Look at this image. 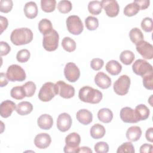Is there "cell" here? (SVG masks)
I'll return each instance as SVG.
<instances>
[{"instance_id":"6da1fadb","label":"cell","mask_w":153,"mask_h":153,"mask_svg":"<svg viewBox=\"0 0 153 153\" xmlns=\"http://www.w3.org/2000/svg\"><path fill=\"white\" fill-rule=\"evenodd\" d=\"M33 39L32 31L27 27L16 29L11 33L10 40L16 45H25L30 43Z\"/></svg>"},{"instance_id":"7a4b0ae2","label":"cell","mask_w":153,"mask_h":153,"mask_svg":"<svg viewBox=\"0 0 153 153\" xmlns=\"http://www.w3.org/2000/svg\"><path fill=\"white\" fill-rule=\"evenodd\" d=\"M78 97L84 102L96 104L101 101L103 94L97 89H94L90 86H84L79 89Z\"/></svg>"},{"instance_id":"3957f363","label":"cell","mask_w":153,"mask_h":153,"mask_svg":"<svg viewBox=\"0 0 153 153\" xmlns=\"http://www.w3.org/2000/svg\"><path fill=\"white\" fill-rule=\"evenodd\" d=\"M57 94L58 89L56 84L48 82L44 84L40 88L38 98L42 102H48Z\"/></svg>"},{"instance_id":"277c9868","label":"cell","mask_w":153,"mask_h":153,"mask_svg":"<svg viewBox=\"0 0 153 153\" xmlns=\"http://www.w3.org/2000/svg\"><path fill=\"white\" fill-rule=\"evenodd\" d=\"M59 36L57 32L53 29L50 32L44 35L42 45L48 51H53L58 48Z\"/></svg>"},{"instance_id":"5b68a950","label":"cell","mask_w":153,"mask_h":153,"mask_svg":"<svg viewBox=\"0 0 153 153\" xmlns=\"http://www.w3.org/2000/svg\"><path fill=\"white\" fill-rule=\"evenodd\" d=\"M81 137L77 133L73 132L69 134L65 137L66 145L64 146L63 148L64 152L65 153L78 152Z\"/></svg>"},{"instance_id":"8992f818","label":"cell","mask_w":153,"mask_h":153,"mask_svg":"<svg viewBox=\"0 0 153 153\" xmlns=\"http://www.w3.org/2000/svg\"><path fill=\"white\" fill-rule=\"evenodd\" d=\"M6 75L8 80L13 82L23 81L26 78L25 70L16 64L11 65L8 68Z\"/></svg>"},{"instance_id":"52a82bcc","label":"cell","mask_w":153,"mask_h":153,"mask_svg":"<svg viewBox=\"0 0 153 153\" xmlns=\"http://www.w3.org/2000/svg\"><path fill=\"white\" fill-rule=\"evenodd\" d=\"M66 26L68 31L75 35H78L83 31L84 26L80 18L78 16H69L66 20Z\"/></svg>"},{"instance_id":"ba28073f","label":"cell","mask_w":153,"mask_h":153,"mask_svg":"<svg viewBox=\"0 0 153 153\" xmlns=\"http://www.w3.org/2000/svg\"><path fill=\"white\" fill-rule=\"evenodd\" d=\"M130 78L126 75H121L114 83L113 88L116 94L120 96L126 94L130 85Z\"/></svg>"},{"instance_id":"9c48e42d","label":"cell","mask_w":153,"mask_h":153,"mask_svg":"<svg viewBox=\"0 0 153 153\" xmlns=\"http://www.w3.org/2000/svg\"><path fill=\"white\" fill-rule=\"evenodd\" d=\"M132 70L135 74L142 77L153 72L152 66L143 59L136 60L132 65Z\"/></svg>"},{"instance_id":"30bf717a","label":"cell","mask_w":153,"mask_h":153,"mask_svg":"<svg viewBox=\"0 0 153 153\" xmlns=\"http://www.w3.org/2000/svg\"><path fill=\"white\" fill-rule=\"evenodd\" d=\"M64 75L68 81L75 82L79 78L80 71L74 63L69 62L66 63L65 66Z\"/></svg>"},{"instance_id":"8fae6325","label":"cell","mask_w":153,"mask_h":153,"mask_svg":"<svg viewBox=\"0 0 153 153\" xmlns=\"http://www.w3.org/2000/svg\"><path fill=\"white\" fill-rule=\"evenodd\" d=\"M101 4L108 16L114 17L118 14L120 7L117 1L103 0L101 1Z\"/></svg>"},{"instance_id":"7c38bea8","label":"cell","mask_w":153,"mask_h":153,"mask_svg":"<svg viewBox=\"0 0 153 153\" xmlns=\"http://www.w3.org/2000/svg\"><path fill=\"white\" fill-rule=\"evenodd\" d=\"M137 51L145 59L153 58V46L145 41H142L136 44Z\"/></svg>"},{"instance_id":"4fadbf2b","label":"cell","mask_w":153,"mask_h":153,"mask_svg":"<svg viewBox=\"0 0 153 153\" xmlns=\"http://www.w3.org/2000/svg\"><path fill=\"white\" fill-rule=\"evenodd\" d=\"M57 87L58 94L65 99H70L75 95V88L73 86L65 83L63 81H59L56 83Z\"/></svg>"},{"instance_id":"5bb4252c","label":"cell","mask_w":153,"mask_h":153,"mask_svg":"<svg viewBox=\"0 0 153 153\" xmlns=\"http://www.w3.org/2000/svg\"><path fill=\"white\" fill-rule=\"evenodd\" d=\"M72 118L68 113L64 112L60 114L57 120V127L62 132L68 131L71 127Z\"/></svg>"},{"instance_id":"9a60e30c","label":"cell","mask_w":153,"mask_h":153,"mask_svg":"<svg viewBox=\"0 0 153 153\" xmlns=\"http://www.w3.org/2000/svg\"><path fill=\"white\" fill-rule=\"evenodd\" d=\"M120 115L122 121L126 123H136L139 121L134 110L130 107L123 108Z\"/></svg>"},{"instance_id":"2e32d148","label":"cell","mask_w":153,"mask_h":153,"mask_svg":"<svg viewBox=\"0 0 153 153\" xmlns=\"http://www.w3.org/2000/svg\"><path fill=\"white\" fill-rule=\"evenodd\" d=\"M51 142L50 136L47 133H39L34 139L35 145L39 149H45L50 146Z\"/></svg>"},{"instance_id":"e0dca14e","label":"cell","mask_w":153,"mask_h":153,"mask_svg":"<svg viewBox=\"0 0 153 153\" xmlns=\"http://www.w3.org/2000/svg\"><path fill=\"white\" fill-rule=\"evenodd\" d=\"M95 84L102 89L108 88L111 85V79L106 74L99 72L94 77Z\"/></svg>"},{"instance_id":"ac0fdd59","label":"cell","mask_w":153,"mask_h":153,"mask_svg":"<svg viewBox=\"0 0 153 153\" xmlns=\"http://www.w3.org/2000/svg\"><path fill=\"white\" fill-rule=\"evenodd\" d=\"M16 103L11 100H7L3 101L0 105V114L3 118L9 117L13 111L16 109Z\"/></svg>"},{"instance_id":"d6986e66","label":"cell","mask_w":153,"mask_h":153,"mask_svg":"<svg viewBox=\"0 0 153 153\" xmlns=\"http://www.w3.org/2000/svg\"><path fill=\"white\" fill-rule=\"evenodd\" d=\"M78 121L83 125H88L92 122L93 115L90 111L85 109L79 110L76 114Z\"/></svg>"},{"instance_id":"ffe728a7","label":"cell","mask_w":153,"mask_h":153,"mask_svg":"<svg viewBox=\"0 0 153 153\" xmlns=\"http://www.w3.org/2000/svg\"><path fill=\"white\" fill-rule=\"evenodd\" d=\"M37 124L41 129L49 130L53 125V120L50 115L42 114L38 118Z\"/></svg>"},{"instance_id":"44dd1931","label":"cell","mask_w":153,"mask_h":153,"mask_svg":"<svg viewBox=\"0 0 153 153\" xmlns=\"http://www.w3.org/2000/svg\"><path fill=\"white\" fill-rule=\"evenodd\" d=\"M142 135V130L139 126H131L126 131V137L130 142L138 140Z\"/></svg>"},{"instance_id":"7402d4cb","label":"cell","mask_w":153,"mask_h":153,"mask_svg":"<svg viewBox=\"0 0 153 153\" xmlns=\"http://www.w3.org/2000/svg\"><path fill=\"white\" fill-rule=\"evenodd\" d=\"M24 12L25 16L29 19H33L37 16L38 7L36 4L33 1H30L25 5Z\"/></svg>"},{"instance_id":"603a6c76","label":"cell","mask_w":153,"mask_h":153,"mask_svg":"<svg viewBox=\"0 0 153 153\" xmlns=\"http://www.w3.org/2000/svg\"><path fill=\"white\" fill-rule=\"evenodd\" d=\"M105 68L106 71L111 75H117L121 72L122 66L117 60H111L106 63Z\"/></svg>"},{"instance_id":"cb8c5ba5","label":"cell","mask_w":153,"mask_h":153,"mask_svg":"<svg viewBox=\"0 0 153 153\" xmlns=\"http://www.w3.org/2000/svg\"><path fill=\"white\" fill-rule=\"evenodd\" d=\"M134 112L139 121L146 120L149 117L150 114L149 108L144 104H139L137 105L135 108Z\"/></svg>"},{"instance_id":"d4e9b609","label":"cell","mask_w":153,"mask_h":153,"mask_svg":"<svg viewBox=\"0 0 153 153\" xmlns=\"http://www.w3.org/2000/svg\"><path fill=\"white\" fill-rule=\"evenodd\" d=\"M33 110V105L29 102H21L16 105V111L20 115H26Z\"/></svg>"},{"instance_id":"484cf974","label":"cell","mask_w":153,"mask_h":153,"mask_svg":"<svg viewBox=\"0 0 153 153\" xmlns=\"http://www.w3.org/2000/svg\"><path fill=\"white\" fill-rule=\"evenodd\" d=\"M105 132V127L99 123L93 125L90 130L91 136L95 139L102 138L104 136Z\"/></svg>"},{"instance_id":"4316f807","label":"cell","mask_w":153,"mask_h":153,"mask_svg":"<svg viewBox=\"0 0 153 153\" xmlns=\"http://www.w3.org/2000/svg\"><path fill=\"white\" fill-rule=\"evenodd\" d=\"M97 118L99 121L104 123H109L113 118V113L108 108H102L98 111Z\"/></svg>"},{"instance_id":"83f0119b","label":"cell","mask_w":153,"mask_h":153,"mask_svg":"<svg viewBox=\"0 0 153 153\" xmlns=\"http://www.w3.org/2000/svg\"><path fill=\"white\" fill-rule=\"evenodd\" d=\"M129 37L132 42L137 44L139 42L143 41V35L142 31L137 27L131 29L129 32Z\"/></svg>"},{"instance_id":"f1b7e54d","label":"cell","mask_w":153,"mask_h":153,"mask_svg":"<svg viewBox=\"0 0 153 153\" xmlns=\"http://www.w3.org/2000/svg\"><path fill=\"white\" fill-rule=\"evenodd\" d=\"M135 58L134 53L130 50H124L123 51L120 56V59L121 62L126 65H129L131 64Z\"/></svg>"},{"instance_id":"f546056e","label":"cell","mask_w":153,"mask_h":153,"mask_svg":"<svg viewBox=\"0 0 153 153\" xmlns=\"http://www.w3.org/2000/svg\"><path fill=\"white\" fill-rule=\"evenodd\" d=\"M38 29L39 32L45 35L53 29L52 23L50 20L47 19H43L39 22Z\"/></svg>"},{"instance_id":"4dcf8cb0","label":"cell","mask_w":153,"mask_h":153,"mask_svg":"<svg viewBox=\"0 0 153 153\" xmlns=\"http://www.w3.org/2000/svg\"><path fill=\"white\" fill-rule=\"evenodd\" d=\"M140 10L139 5L135 2H132L127 4L124 9V14L128 17H131L136 15Z\"/></svg>"},{"instance_id":"1f68e13d","label":"cell","mask_w":153,"mask_h":153,"mask_svg":"<svg viewBox=\"0 0 153 153\" xmlns=\"http://www.w3.org/2000/svg\"><path fill=\"white\" fill-rule=\"evenodd\" d=\"M88 11L93 15H98L102 12V5L99 1H92L89 2L88 5Z\"/></svg>"},{"instance_id":"d6a6232c","label":"cell","mask_w":153,"mask_h":153,"mask_svg":"<svg viewBox=\"0 0 153 153\" xmlns=\"http://www.w3.org/2000/svg\"><path fill=\"white\" fill-rule=\"evenodd\" d=\"M62 46L68 52L74 51L76 48L75 41L70 37H65L62 41Z\"/></svg>"},{"instance_id":"836d02e7","label":"cell","mask_w":153,"mask_h":153,"mask_svg":"<svg viewBox=\"0 0 153 153\" xmlns=\"http://www.w3.org/2000/svg\"><path fill=\"white\" fill-rule=\"evenodd\" d=\"M56 5L55 0H41V7L42 11L46 13H51L54 11Z\"/></svg>"},{"instance_id":"e575fe53","label":"cell","mask_w":153,"mask_h":153,"mask_svg":"<svg viewBox=\"0 0 153 153\" xmlns=\"http://www.w3.org/2000/svg\"><path fill=\"white\" fill-rule=\"evenodd\" d=\"M10 94L13 98L17 100H22L25 97H26L22 85L13 87L11 90Z\"/></svg>"},{"instance_id":"d590c367","label":"cell","mask_w":153,"mask_h":153,"mask_svg":"<svg viewBox=\"0 0 153 153\" xmlns=\"http://www.w3.org/2000/svg\"><path fill=\"white\" fill-rule=\"evenodd\" d=\"M85 25L88 30H94L99 26V20L95 17L88 16L85 19Z\"/></svg>"},{"instance_id":"8d00e7d4","label":"cell","mask_w":153,"mask_h":153,"mask_svg":"<svg viewBox=\"0 0 153 153\" xmlns=\"http://www.w3.org/2000/svg\"><path fill=\"white\" fill-rule=\"evenodd\" d=\"M72 8V5L71 1L67 0H62L59 2L57 4V9L58 10L63 13L66 14L71 11Z\"/></svg>"},{"instance_id":"74e56055","label":"cell","mask_w":153,"mask_h":153,"mask_svg":"<svg viewBox=\"0 0 153 153\" xmlns=\"http://www.w3.org/2000/svg\"><path fill=\"white\" fill-rule=\"evenodd\" d=\"M23 88L24 89L25 93L26 94V96L30 97L33 96L36 91V85L32 81H27L23 85Z\"/></svg>"},{"instance_id":"f35d334b","label":"cell","mask_w":153,"mask_h":153,"mask_svg":"<svg viewBox=\"0 0 153 153\" xmlns=\"http://www.w3.org/2000/svg\"><path fill=\"white\" fill-rule=\"evenodd\" d=\"M135 152L134 146L131 142H127L120 145L117 151V153H134Z\"/></svg>"},{"instance_id":"ab89813d","label":"cell","mask_w":153,"mask_h":153,"mask_svg":"<svg viewBox=\"0 0 153 153\" xmlns=\"http://www.w3.org/2000/svg\"><path fill=\"white\" fill-rule=\"evenodd\" d=\"M30 53L27 49H22L19 51L16 55L17 60L20 63L26 62L30 58Z\"/></svg>"},{"instance_id":"60d3db41","label":"cell","mask_w":153,"mask_h":153,"mask_svg":"<svg viewBox=\"0 0 153 153\" xmlns=\"http://www.w3.org/2000/svg\"><path fill=\"white\" fill-rule=\"evenodd\" d=\"M13 2L11 0H1L0 1V11L5 13H9L13 8Z\"/></svg>"},{"instance_id":"b9f144b4","label":"cell","mask_w":153,"mask_h":153,"mask_svg":"<svg viewBox=\"0 0 153 153\" xmlns=\"http://www.w3.org/2000/svg\"><path fill=\"white\" fill-rule=\"evenodd\" d=\"M143 86L148 90H152L153 89V74L152 72L144 75L143 77Z\"/></svg>"},{"instance_id":"7bdbcfd3","label":"cell","mask_w":153,"mask_h":153,"mask_svg":"<svg viewBox=\"0 0 153 153\" xmlns=\"http://www.w3.org/2000/svg\"><path fill=\"white\" fill-rule=\"evenodd\" d=\"M141 27L142 29L146 32H150L153 29L152 19L150 17L144 18L141 22Z\"/></svg>"},{"instance_id":"ee69618b","label":"cell","mask_w":153,"mask_h":153,"mask_svg":"<svg viewBox=\"0 0 153 153\" xmlns=\"http://www.w3.org/2000/svg\"><path fill=\"white\" fill-rule=\"evenodd\" d=\"M94 151L97 153H107L109 151V145L105 142H99L94 145Z\"/></svg>"},{"instance_id":"f6af8a7d","label":"cell","mask_w":153,"mask_h":153,"mask_svg":"<svg viewBox=\"0 0 153 153\" xmlns=\"http://www.w3.org/2000/svg\"><path fill=\"white\" fill-rule=\"evenodd\" d=\"M104 62L102 59L99 58L93 59L90 62L91 68L94 71H99L103 67Z\"/></svg>"},{"instance_id":"bcb514c9","label":"cell","mask_w":153,"mask_h":153,"mask_svg":"<svg viewBox=\"0 0 153 153\" xmlns=\"http://www.w3.org/2000/svg\"><path fill=\"white\" fill-rule=\"evenodd\" d=\"M0 49H1V56H5L8 54L11 48L8 44L4 41L0 42Z\"/></svg>"},{"instance_id":"7dc6e473","label":"cell","mask_w":153,"mask_h":153,"mask_svg":"<svg viewBox=\"0 0 153 153\" xmlns=\"http://www.w3.org/2000/svg\"><path fill=\"white\" fill-rule=\"evenodd\" d=\"M133 2L139 5L140 10L146 9L150 4V1L149 0H136Z\"/></svg>"},{"instance_id":"c3c4849f","label":"cell","mask_w":153,"mask_h":153,"mask_svg":"<svg viewBox=\"0 0 153 153\" xmlns=\"http://www.w3.org/2000/svg\"><path fill=\"white\" fill-rule=\"evenodd\" d=\"M153 146L151 144L145 143L143 144L140 148V153H152L153 150Z\"/></svg>"},{"instance_id":"681fc988","label":"cell","mask_w":153,"mask_h":153,"mask_svg":"<svg viewBox=\"0 0 153 153\" xmlns=\"http://www.w3.org/2000/svg\"><path fill=\"white\" fill-rule=\"evenodd\" d=\"M0 25H1V34L3 32L4 30L7 29L8 25V20L6 17L2 16H0Z\"/></svg>"},{"instance_id":"f907efd6","label":"cell","mask_w":153,"mask_h":153,"mask_svg":"<svg viewBox=\"0 0 153 153\" xmlns=\"http://www.w3.org/2000/svg\"><path fill=\"white\" fill-rule=\"evenodd\" d=\"M145 137L148 141L152 142L153 141V128L150 127L147 129L145 133Z\"/></svg>"},{"instance_id":"816d5d0a","label":"cell","mask_w":153,"mask_h":153,"mask_svg":"<svg viewBox=\"0 0 153 153\" xmlns=\"http://www.w3.org/2000/svg\"><path fill=\"white\" fill-rule=\"evenodd\" d=\"M7 75L3 72H1L0 74V84L1 87H3L7 85L8 84V80L7 79Z\"/></svg>"},{"instance_id":"f5cc1de1","label":"cell","mask_w":153,"mask_h":153,"mask_svg":"<svg viewBox=\"0 0 153 153\" xmlns=\"http://www.w3.org/2000/svg\"><path fill=\"white\" fill-rule=\"evenodd\" d=\"M78 152H87V153H92V150L87 146H81L79 148Z\"/></svg>"}]
</instances>
